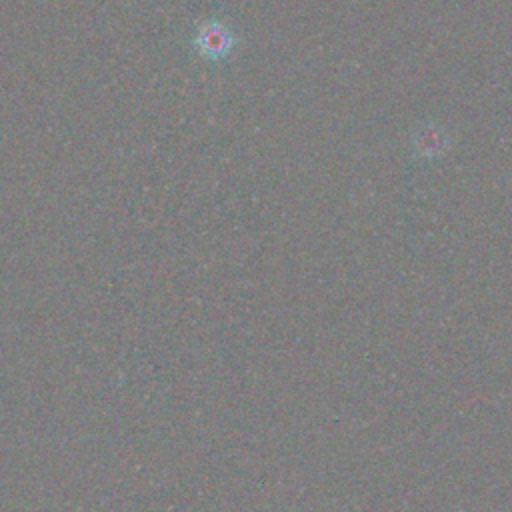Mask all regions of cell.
I'll use <instances>...</instances> for the list:
<instances>
[{
	"instance_id": "1",
	"label": "cell",
	"mask_w": 512,
	"mask_h": 512,
	"mask_svg": "<svg viewBox=\"0 0 512 512\" xmlns=\"http://www.w3.org/2000/svg\"><path fill=\"white\" fill-rule=\"evenodd\" d=\"M238 42H240V38L236 36L232 26H228L226 22H222L218 18H210V20L202 22L196 28V34L192 38L196 52L204 60H210V62L226 60L230 54H234Z\"/></svg>"
},
{
	"instance_id": "2",
	"label": "cell",
	"mask_w": 512,
	"mask_h": 512,
	"mask_svg": "<svg viewBox=\"0 0 512 512\" xmlns=\"http://www.w3.org/2000/svg\"><path fill=\"white\" fill-rule=\"evenodd\" d=\"M452 140L448 132L434 122H422L410 136V152L418 162H434L446 154Z\"/></svg>"
}]
</instances>
